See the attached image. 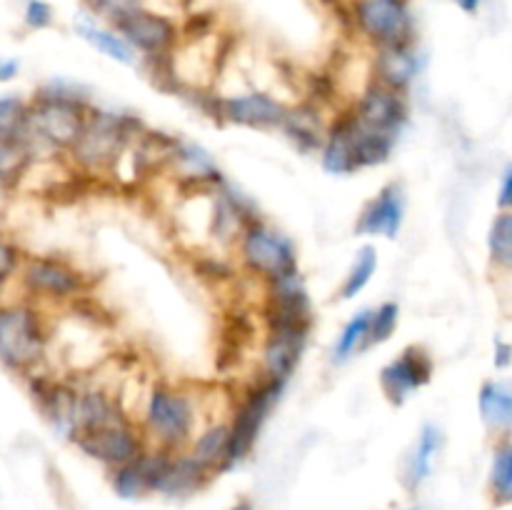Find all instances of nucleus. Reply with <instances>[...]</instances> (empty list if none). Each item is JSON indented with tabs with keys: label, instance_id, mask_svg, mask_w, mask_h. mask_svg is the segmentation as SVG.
<instances>
[{
	"label": "nucleus",
	"instance_id": "nucleus-1",
	"mask_svg": "<svg viewBox=\"0 0 512 510\" xmlns=\"http://www.w3.org/2000/svg\"><path fill=\"white\" fill-rule=\"evenodd\" d=\"M48 348L43 318L28 303L0 305V365L13 373H30Z\"/></svg>",
	"mask_w": 512,
	"mask_h": 510
},
{
	"label": "nucleus",
	"instance_id": "nucleus-2",
	"mask_svg": "<svg viewBox=\"0 0 512 510\" xmlns=\"http://www.w3.org/2000/svg\"><path fill=\"white\" fill-rule=\"evenodd\" d=\"M195 428V408L190 398L180 390L158 385L150 390L148 403H145L143 430L155 448L178 453L183 445L190 443Z\"/></svg>",
	"mask_w": 512,
	"mask_h": 510
},
{
	"label": "nucleus",
	"instance_id": "nucleus-3",
	"mask_svg": "<svg viewBox=\"0 0 512 510\" xmlns=\"http://www.w3.org/2000/svg\"><path fill=\"white\" fill-rule=\"evenodd\" d=\"M88 108L63 100L35 98L28 103V118H25L23 148L30 143L45 145L50 150H70L83 135Z\"/></svg>",
	"mask_w": 512,
	"mask_h": 510
},
{
	"label": "nucleus",
	"instance_id": "nucleus-4",
	"mask_svg": "<svg viewBox=\"0 0 512 510\" xmlns=\"http://www.w3.org/2000/svg\"><path fill=\"white\" fill-rule=\"evenodd\" d=\"M283 390L285 383L265 378V383L250 390L248 398L238 405L233 420L228 423V450H225L223 470L235 468L253 453L255 440H258L260 430H263L265 420H268L270 410L275 408Z\"/></svg>",
	"mask_w": 512,
	"mask_h": 510
},
{
	"label": "nucleus",
	"instance_id": "nucleus-5",
	"mask_svg": "<svg viewBox=\"0 0 512 510\" xmlns=\"http://www.w3.org/2000/svg\"><path fill=\"white\" fill-rule=\"evenodd\" d=\"M130 125H133V120L123 118V115L90 110L83 135L70 148V155L88 170L110 168L128 145Z\"/></svg>",
	"mask_w": 512,
	"mask_h": 510
},
{
	"label": "nucleus",
	"instance_id": "nucleus-6",
	"mask_svg": "<svg viewBox=\"0 0 512 510\" xmlns=\"http://www.w3.org/2000/svg\"><path fill=\"white\" fill-rule=\"evenodd\" d=\"M240 258H243L245 268L253 270L255 275L270 280H278L283 275L298 273V258H295V248L285 235L278 230L268 228L265 223H253L243 230L240 235Z\"/></svg>",
	"mask_w": 512,
	"mask_h": 510
},
{
	"label": "nucleus",
	"instance_id": "nucleus-7",
	"mask_svg": "<svg viewBox=\"0 0 512 510\" xmlns=\"http://www.w3.org/2000/svg\"><path fill=\"white\" fill-rule=\"evenodd\" d=\"M353 20L375 48L413 43L415 23L408 0H355Z\"/></svg>",
	"mask_w": 512,
	"mask_h": 510
},
{
	"label": "nucleus",
	"instance_id": "nucleus-8",
	"mask_svg": "<svg viewBox=\"0 0 512 510\" xmlns=\"http://www.w3.org/2000/svg\"><path fill=\"white\" fill-rule=\"evenodd\" d=\"M115 28L123 35L125 43L148 58H163L173 53L178 45V25L170 15L150 8H135L125 13L123 18L115 20Z\"/></svg>",
	"mask_w": 512,
	"mask_h": 510
},
{
	"label": "nucleus",
	"instance_id": "nucleus-9",
	"mask_svg": "<svg viewBox=\"0 0 512 510\" xmlns=\"http://www.w3.org/2000/svg\"><path fill=\"white\" fill-rule=\"evenodd\" d=\"M350 115H353L360 125H365V128L400 138L403 128L408 125V98H405V93H400V90L385 88V85L373 80V83L365 85V90L360 93L355 110Z\"/></svg>",
	"mask_w": 512,
	"mask_h": 510
},
{
	"label": "nucleus",
	"instance_id": "nucleus-10",
	"mask_svg": "<svg viewBox=\"0 0 512 510\" xmlns=\"http://www.w3.org/2000/svg\"><path fill=\"white\" fill-rule=\"evenodd\" d=\"M75 445L98 463L108 465V468H118V465L128 463V460L138 458L143 453L145 438L140 435L138 428L123 420V423L105 425V428L83 430V433L75 435Z\"/></svg>",
	"mask_w": 512,
	"mask_h": 510
},
{
	"label": "nucleus",
	"instance_id": "nucleus-11",
	"mask_svg": "<svg viewBox=\"0 0 512 510\" xmlns=\"http://www.w3.org/2000/svg\"><path fill=\"white\" fill-rule=\"evenodd\" d=\"M433 378V358L420 345H410L380 370V388L393 405H403Z\"/></svg>",
	"mask_w": 512,
	"mask_h": 510
},
{
	"label": "nucleus",
	"instance_id": "nucleus-12",
	"mask_svg": "<svg viewBox=\"0 0 512 510\" xmlns=\"http://www.w3.org/2000/svg\"><path fill=\"white\" fill-rule=\"evenodd\" d=\"M23 283L30 293L50 300H70L88 285L80 270L58 258H28L23 263Z\"/></svg>",
	"mask_w": 512,
	"mask_h": 510
},
{
	"label": "nucleus",
	"instance_id": "nucleus-13",
	"mask_svg": "<svg viewBox=\"0 0 512 510\" xmlns=\"http://www.w3.org/2000/svg\"><path fill=\"white\" fill-rule=\"evenodd\" d=\"M310 325H270V338L263 348L265 378L288 383L308 345Z\"/></svg>",
	"mask_w": 512,
	"mask_h": 510
},
{
	"label": "nucleus",
	"instance_id": "nucleus-14",
	"mask_svg": "<svg viewBox=\"0 0 512 510\" xmlns=\"http://www.w3.org/2000/svg\"><path fill=\"white\" fill-rule=\"evenodd\" d=\"M405 188L403 183H388L358 215L355 235H380L395 238L405 223Z\"/></svg>",
	"mask_w": 512,
	"mask_h": 510
},
{
	"label": "nucleus",
	"instance_id": "nucleus-15",
	"mask_svg": "<svg viewBox=\"0 0 512 510\" xmlns=\"http://www.w3.org/2000/svg\"><path fill=\"white\" fill-rule=\"evenodd\" d=\"M168 455L170 450L145 448L138 458L113 468L110 483H113L115 493L123 500H140L148 493H155V485H158V478L163 473Z\"/></svg>",
	"mask_w": 512,
	"mask_h": 510
},
{
	"label": "nucleus",
	"instance_id": "nucleus-16",
	"mask_svg": "<svg viewBox=\"0 0 512 510\" xmlns=\"http://www.w3.org/2000/svg\"><path fill=\"white\" fill-rule=\"evenodd\" d=\"M420 70H423V58H420L413 43L388 45V48H378V53H375V83L385 85V88L405 93L413 85V80L418 78Z\"/></svg>",
	"mask_w": 512,
	"mask_h": 510
},
{
	"label": "nucleus",
	"instance_id": "nucleus-17",
	"mask_svg": "<svg viewBox=\"0 0 512 510\" xmlns=\"http://www.w3.org/2000/svg\"><path fill=\"white\" fill-rule=\"evenodd\" d=\"M220 108L230 123L248 125V128H280L285 115V105L275 100L273 95L260 93V90L225 98Z\"/></svg>",
	"mask_w": 512,
	"mask_h": 510
},
{
	"label": "nucleus",
	"instance_id": "nucleus-18",
	"mask_svg": "<svg viewBox=\"0 0 512 510\" xmlns=\"http://www.w3.org/2000/svg\"><path fill=\"white\" fill-rule=\"evenodd\" d=\"M213 473L198 463L190 453H170L165 468L160 473L155 493L165 498H190L210 483Z\"/></svg>",
	"mask_w": 512,
	"mask_h": 510
},
{
	"label": "nucleus",
	"instance_id": "nucleus-19",
	"mask_svg": "<svg viewBox=\"0 0 512 510\" xmlns=\"http://www.w3.org/2000/svg\"><path fill=\"white\" fill-rule=\"evenodd\" d=\"M440 450H443V433H440L438 425L425 423L420 428L413 450H410L408 463H405V488L418 490L433 475V465Z\"/></svg>",
	"mask_w": 512,
	"mask_h": 510
},
{
	"label": "nucleus",
	"instance_id": "nucleus-20",
	"mask_svg": "<svg viewBox=\"0 0 512 510\" xmlns=\"http://www.w3.org/2000/svg\"><path fill=\"white\" fill-rule=\"evenodd\" d=\"M480 418L485 428L495 435L508 438L512 425V390L505 380H485L478 395Z\"/></svg>",
	"mask_w": 512,
	"mask_h": 510
},
{
	"label": "nucleus",
	"instance_id": "nucleus-21",
	"mask_svg": "<svg viewBox=\"0 0 512 510\" xmlns=\"http://www.w3.org/2000/svg\"><path fill=\"white\" fill-rule=\"evenodd\" d=\"M348 120V130H350V143H353V153H355V163L360 168H375V165L388 163V158L393 155L395 143L398 138L393 135L378 133V130H370L365 125H360L353 115H345Z\"/></svg>",
	"mask_w": 512,
	"mask_h": 510
},
{
	"label": "nucleus",
	"instance_id": "nucleus-22",
	"mask_svg": "<svg viewBox=\"0 0 512 510\" xmlns=\"http://www.w3.org/2000/svg\"><path fill=\"white\" fill-rule=\"evenodd\" d=\"M320 163H323L325 173L330 175H353L358 170L353 143H350L348 120L345 118L335 120L333 128L325 133L323 148H320Z\"/></svg>",
	"mask_w": 512,
	"mask_h": 510
},
{
	"label": "nucleus",
	"instance_id": "nucleus-23",
	"mask_svg": "<svg viewBox=\"0 0 512 510\" xmlns=\"http://www.w3.org/2000/svg\"><path fill=\"white\" fill-rule=\"evenodd\" d=\"M280 128L288 133V138L298 145L300 150H320L325 140V128L320 123V115L313 105L303 103L295 108H285Z\"/></svg>",
	"mask_w": 512,
	"mask_h": 510
},
{
	"label": "nucleus",
	"instance_id": "nucleus-24",
	"mask_svg": "<svg viewBox=\"0 0 512 510\" xmlns=\"http://www.w3.org/2000/svg\"><path fill=\"white\" fill-rule=\"evenodd\" d=\"M123 413L118 405L100 390H90V393L78 395V433L83 430L105 428V425L123 423ZM75 440V438H73Z\"/></svg>",
	"mask_w": 512,
	"mask_h": 510
},
{
	"label": "nucleus",
	"instance_id": "nucleus-25",
	"mask_svg": "<svg viewBox=\"0 0 512 510\" xmlns=\"http://www.w3.org/2000/svg\"><path fill=\"white\" fill-rule=\"evenodd\" d=\"M75 33L85 40L88 45H93L98 53H103L105 58L115 60L120 65H133L135 63V50L130 48L123 40V35L118 30L100 28L95 23H78L75 25Z\"/></svg>",
	"mask_w": 512,
	"mask_h": 510
},
{
	"label": "nucleus",
	"instance_id": "nucleus-26",
	"mask_svg": "<svg viewBox=\"0 0 512 510\" xmlns=\"http://www.w3.org/2000/svg\"><path fill=\"white\" fill-rule=\"evenodd\" d=\"M225 450H228V423H218L205 428L203 433L195 438L190 455H193L203 468H208L210 473H223Z\"/></svg>",
	"mask_w": 512,
	"mask_h": 510
},
{
	"label": "nucleus",
	"instance_id": "nucleus-27",
	"mask_svg": "<svg viewBox=\"0 0 512 510\" xmlns=\"http://www.w3.org/2000/svg\"><path fill=\"white\" fill-rule=\"evenodd\" d=\"M25 118H28V103L18 95H3L0 98V140L23 148Z\"/></svg>",
	"mask_w": 512,
	"mask_h": 510
},
{
	"label": "nucleus",
	"instance_id": "nucleus-28",
	"mask_svg": "<svg viewBox=\"0 0 512 510\" xmlns=\"http://www.w3.org/2000/svg\"><path fill=\"white\" fill-rule=\"evenodd\" d=\"M375 270H378V250H375V245H363V248L358 250V258H355L353 268L345 275V283L343 288H340V298L350 300L355 298L360 290L368 288Z\"/></svg>",
	"mask_w": 512,
	"mask_h": 510
},
{
	"label": "nucleus",
	"instance_id": "nucleus-29",
	"mask_svg": "<svg viewBox=\"0 0 512 510\" xmlns=\"http://www.w3.org/2000/svg\"><path fill=\"white\" fill-rule=\"evenodd\" d=\"M170 160H175L180 168V173L188 175V178L198 180V178H210V175H218V170H215V163L213 158H210L208 153H205L200 145H193V143H173V150H170Z\"/></svg>",
	"mask_w": 512,
	"mask_h": 510
},
{
	"label": "nucleus",
	"instance_id": "nucleus-30",
	"mask_svg": "<svg viewBox=\"0 0 512 510\" xmlns=\"http://www.w3.org/2000/svg\"><path fill=\"white\" fill-rule=\"evenodd\" d=\"M488 253L498 268H510L512 265V213L500 210L493 218L488 230Z\"/></svg>",
	"mask_w": 512,
	"mask_h": 510
},
{
	"label": "nucleus",
	"instance_id": "nucleus-31",
	"mask_svg": "<svg viewBox=\"0 0 512 510\" xmlns=\"http://www.w3.org/2000/svg\"><path fill=\"white\" fill-rule=\"evenodd\" d=\"M490 493L500 505H508L512 500V448L508 438L495 448L490 463Z\"/></svg>",
	"mask_w": 512,
	"mask_h": 510
},
{
	"label": "nucleus",
	"instance_id": "nucleus-32",
	"mask_svg": "<svg viewBox=\"0 0 512 510\" xmlns=\"http://www.w3.org/2000/svg\"><path fill=\"white\" fill-rule=\"evenodd\" d=\"M368 320H370V310H360L355 313L353 318L345 323V328L340 330L338 340H335L333 348V363H345V360L353 358L358 350H363L365 343V333H368Z\"/></svg>",
	"mask_w": 512,
	"mask_h": 510
},
{
	"label": "nucleus",
	"instance_id": "nucleus-33",
	"mask_svg": "<svg viewBox=\"0 0 512 510\" xmlns=\"http://www.w3.org/2000/svg\"><path fill=\"white\" fill-rule=\"evenodd\" d=\"M398 320H400V305L393 303V300H388V303H383V305H378L375 310H370L368 333H365L363 350L385 343V340L395 333V328H398Z\"/></svg>",
	"mask_w": 512,
	"mask_h": 510
},
{
	"label": "nucleus",
	"instance_id": "nucleus-34",
	"mask_svg": "<svg viewBox=\"0 0 512 510\" xmlns=\"http://www.w3.org/2000/svg\"><path fill=\"white\" fill-rule=\"evenodd\" d=\"M38 98L63 100V103H75L88 108V93L78 83H70V80H50V83H45L38 90Z\"/></svg>",
	"mask_w": 512,
	"mask_h": 510
},
{
	"label": "nucleus",
	"instance_id": "nucleus-35",
	"mask_svg": "<svg viewBox=\"0 0 512 510\" xmlns=\"http://www.w3.org/2000/svg\"><path fill=\"white\" fill-rule=\"evenodd\" d=\"M25 160H28V153L20 145L0 140V178L13 180V175H18L23 170Z\"/></svg>",
	"mask_w": 512,
	"mask_h": 510
},
{
	"label": "nucleus",
	"instance_id": "nucleus-36",
	"mask_svg": "<svg viewBox=\"0 0 512 510\" xmlns=\"http://www.w3.org/2000/svg\"><path fill=\"white\" fill-rule=\"evenodd\" d=\"M23 20L30 30H45L53 25L55 13L48 0H25Z\"/></svg>",
	"mask_w": 512,
	"mask_h": 510
},
{
	"label": "nucleus",
	"instance_id": "nucleus-37",
	"mask_svg": "<svg viewBox=\"0 0 512 510\" xmlns=\"http://www.w3.org/2000/svg\"><path fill=\"white\" fill-rule=\"evenodd\" d=\"M20 268V250L0 235V295H3L5 283L13 278L15 270Z\"/></svg>",
	"mask_w": 512,
	"mask_h": 510
},
{
	"label": "nucleus",
	"instance_id": "nucleus-38",
	"mask_svg": "<svg viewBox=\"0 0 512 510\" xmlns=\"http://www.w3.org/2000/svg\"><path fill=\"white\" fill-rule=\"evenodd\" d=\"M90 5H93L103 18L113 20L115 23V20L123 18L125 13H130V10L143 8V0H90Z\"/></svg>",
	"mask_w": 512,
	"mask_h": 510
},
{
	"label": "nucleus",
	"instance_id": "nucleus-39",
	"mask_svg": "<svg viewBox=\"0 0 512 510\" xmlns=\"http://www.w3.org/2000/svg\"><path fill=\"white\" fill-rule=\"evenodd\" d=\"M512 205V165L503 170V183H500V198H498V208L500 210H510Z\"/></svg>",
	"mask_w": 512,
	"mask_h": 510
},
{
	"label": "nucleus",
	"instance_id": "nucleus-40",
	"mask_svg": "<svg viewBox=\"0 0 512 510\" xmlns=\"http://www.w3.org/2000/svg\"><path fill=\"white\" fill-rule=\"evenodd\" d=\"M20 73V63L15 58H0V83H8Z\"/></svg>",
	"mask_w": 512,
	"mask_h": 510
},
{
	"label": "nucleus",
	"instance_id": "nucleus-41",
	"mask_svg": "<svg viewBox=\"0 0 512 510\" xmlns=\"http://www.w3.org/2000/svg\"><path fill=\"white\" fill-rule=\"evenodd\" d=\"M495 348H498V360H495V363H498V368L500 370H505L510 365V353H512V348L508 343H503V340H498V345H495Z\"/></svg>",
	"mask_w": 512,
	"mask_h": 510
},
{
	"label": "nucleus",
	"instance_id": "nucleus-42",
	"mask_svg": "<svg viewBox=\"0 0 512 510\" xmlns=\"http://www.w3.org/2000/svg\"><path fill=\"white\" fill-rule=\"evenodd\" d=\"M455 5H458V8L463 10V13L475 15L480 8H483V0H455Z\"/></svg>",
	"mask_w": 512,
	"mask_h": 510
},
{
	"label": "nucleus",
	"instance_id": "nucleus-43",
	"mask_svg": "<svg viewBox=\"0 0 512 510\" xmlns=\"http://www.w3.org/2000/svg\"><path fill=\"white\" fill-rule=\"evenodd\" d=\"M230 510H255V505L250 503V500H238V503H235Z\"/></svg>",
	"mask_w": 512,
	"mask_h": 510
},
{
	"label": "nucleus",
	"instance_id": "nucleus-44",
	"mask_svg": "<svg viewBox=\"0 0 512 510\" xmlns=\"http://www.w3.org/2000/svg\"><path fill=\"white\" fill-rule=\"evenodd\" d=\"M8 183H10V180H3V178H0V208H3L5 195H8Z\"/></svg>",
	"mask_w": 512,
	"mask_h": 510
},
{
	"label": "nucleus",
	"instance_id": "nucleus-45",
	"mask_svg": "<svg viewBox=\"0 0 512 510\" xmlns=\"http://www.w3.org/2000/svg\"><path fill=\"white\" fill-rule=\"evenodd\" d=\"M405 510H428V508H423V505H413V508H405Z\"/></svg>",
	"mask_w": 512,
	"mask_h": 510
},
{
	"label": "nucleus",
	"instance_id": "nucleus-46",
	"mask_svg": "<svg viewBox=\"0 0 512 510\" xmlns=\"http://www.w3.org/2000/svg\"><path fill=\"white\" fill-rule=\"evenodd\" d=\"M88 3H90V0H88Z\"/></svg>",
	"mask_w": 512,
	"mask_h": 510
}]
</instances>
